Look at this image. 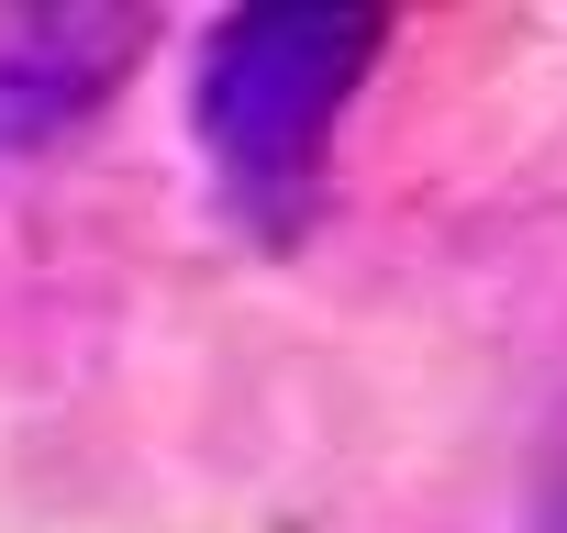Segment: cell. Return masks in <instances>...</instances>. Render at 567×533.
<instances>
[{"label": "cell", "mask_w": 567, "mask_h": 533, "mask_svg": "<svg viewBox=\"0 0 567 533\" xmlns=\"http://www.w3.org/2000/svg\"><path fill=\"white\" fill-rule=\"evenodd\" d=\"M134 56H145V23L112 12V0H34V12H12L0 23V156L90 123Z\"/></svg>", "instance_id": "cell-2"}, {"label": "cell", "mask_w": 567, "mask_h": 533, "mask_svg": "<svg viewBox=\"0 0 567 533\" xmlns=\"http://www.w3.org/2000/svg\"><path fill=\"white\" fill-rule=\"evenodd\" d=\"M379 56V12H234L200 45V145L234 189H290Z\"/></svg>", "instance_id": "cell-1"}]
</instances>
